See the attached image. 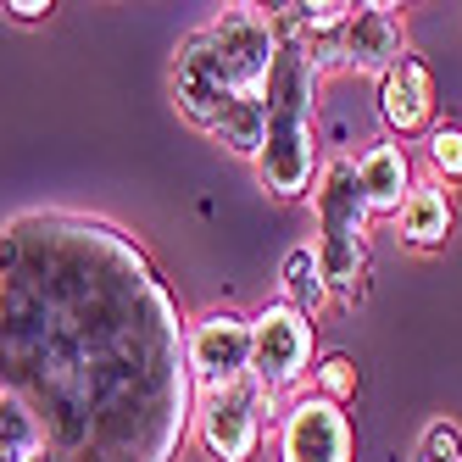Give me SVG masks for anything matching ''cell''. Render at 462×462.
Returning a JSON list of instances; mask_svg holds the SVG:
<instances>
[{"mask_svg":"<svg viewBox=\"0 0 462 462\" xmlns=\"http://www.w3.org/2000/svg\"><path fill=\"white\" fill-rule=\"evenodd\" d=\"M312 395H323V402L346 407L351 395H356V362H351L346 351H328V356H318V362H312Z\"/></svg>","mask_w":462,"mask_h":462,"instance_id":"17","label":"cell"},{"mask_svg":"<svg viewBox=\"0 0 462 462\" xmlns=\"http://www.w3.org/2000/svg\"><path fill=\"white\" fill-rule=\"evenodd\" d=\"M312 362H318V335H312V318H301L284 301H268L262 312H251V379L284 395L301 390L312 379Z\"/></svg>","mask_w":462,"mask_h":462,"instance_id":"5","label":"cell"},{"mask_svg":"<svg viewBox=\"0 0 462 462\" xmlns=\"http://www.w3.org/2000/svg\"><path fill=\"white\" fill-rule=\"evenodd\" d=\"M284 418V402L268 395L256 379H240L228 390L212 395H195V418H189V435L207 446L212 462H251L268 423Z\"/></svg>","mask_w":462,"mask_h":462,"instance_id":"4","label":"cell"},{"mask_svg":"<svg viewBox=\"0 0 462 462\" xmlns=\"http://www.w3.org/2000/svg\"><path fill=\"white\" fill-rule=\"evenodd\" d=\"M28 462H61V457H56V451H51V446H45V451H40V457H28Z\"/></svg>","mask_w":462,"mask_h":462,"instance_id":"21","label":"cell"},{"mask_svg":"<svg viewBox=\"0 0 462 462\" xmlns=\"http://www.w3.org/2000/svg\"><path fill=\"white\" fill-rule=\"evenodd\" d=\"M279 462H356L346 407L323 395H295L279 418Z\"/></svg>","mask_w":462,"mask_h":462,"instance_id":"9","label":"cell"},{"mask_svg":"<svg viewBox=\"0 0 462 462\" xmlns=\"http://www.w3.org/2000/svg\"><path fill=\"white\" fill-rule=\"evenodd\" d=\"M418 462H462V429H457L451 418H435V423H423Z\"/></svg>","mask_w":462,"mask_h":462,"instance_id":"19","label":"cell"},{"mask_svg":"<svg viewBox=\"0 0 462 462\" xmlns=\"http://www.w3.org/2000/svg\"><path fill=\"white\" fill-rule=\"evenodd\" d=\"M395 235H402V245H412V251H440L457 235V201H451V189L435 184V179H418L407 189L402 212H395Z\"/></svg>","mask_w":462,"mask_h":462,"instance_id":"13","label":"cell"},{"mask_svg":"<svg viewBox=\"0 0 462 462\" xmlns=\"http://www.w3.org/2000/svg\"><path fill=\"white\" fill-rule=\"evenodd\" d=\"M45 451V429L17 395H0V462H28Z\"/></svg>","mask_w":462,"mask_h":462,"instance_id":"16","label":"cell"},{"mask_svg":"<svg viewBox=\"0 0 462 462\" xmlns=\"http://www.w3.org/2000/svg\"><path fill=\"white\" fill-rule=\"evenodd\" d=\"M318 68L301 45L279 40V61L268 73V140L256 151V184L273 201H301L318 179Z\"/></svg>","mask_w":462,"mask_h":462,"instance_id":"2","label":"cell"},{"mask_svg":"<svg viewBox=\"0 0 462 462\" xmlns=\"http://www.w3.org/2000/svg\"><path fill=\"white\" fill-rule=\"evenodd\" d=\"M312 256L323 268L328 301L356 307L362 301V279H368V201L356 189V162L351 156H328L318 162L312 179Z\"/></svg>","mask_w":462,"mask_h":462,"instance_id":"3","label":"cell"},{"mask_svg":"<svg viewBox=\"0 0 462 462\" xmlns=\"http://www.w3.org/2000/svg\"><path fill=\"white\" fill-rule=\"evenodd\" d=\"M429 173L435 184H462V123H435L429 128Z\"/></svg>","mask_w":462,"mask_h":462,"instance_id":"18","label":"cell"},{"mask_svg":"<svg viewBox=\"0 0 462 462\" xmlns=\"http://www.w3.org/2000/svg\"><path fill=\"white\" fill-rule=\"evenodd\" d=\"M0 395L40 418L61 462H173L195 390L184 323L117 223L23 212L0 228Z\"/></svg>","mask_w":462,"mask_h":462,"instance_id":"1","label":"cell"},{"mask_svg":"<svg viewBox=\"0 0 462 462\" xmlns=\"http://www.w3.org/2000/svg\"><path fill=\"white\" fill-rule=\"evenodd\" d=\"M168 84H173L179 117H184L189 128H201V134H212V128L228 117V106L245 101V95L235 89V79L223 73V61H217V51H212V40H207V28H195V34L173 51Z\"/></svg>","mask_w":462,"mask_h":462,"instance_id":"8","label":"cell"},{"mask_svg":"<svg viewBox=\"0 0 462 462\" xmlns=\"http://www.w3.org/2000/svg\"><path fill=\"white\" fill-rule=\"evenodd\" d=\"M212 140H217L228 156L256 162L262 140H268V89H262V95H245V101H235V106H228V117L212 128Z\"/></svg>","mask_w":462,"mask_h":462,"instance_id":"14","label":"cell"},{"mask_svg":"<svg viewBox=\"0 0 462 462\" xmlns=\"http://www.w3.org/2000/svg\"><path fill=\"white\" fill-rule=\"evenodd\" d=\"M351 162H356V189H362V201H368V217H395V212H402L407 189L418 184L407 145L374 140V145H362Z\"/></svg>","mask_w":462,"mask_h":462,"instance_id":"12","label":"cell"},{"mask_svg":"<svg viewBox=\"0 0 462 462\" xmlns=\"http://www.w3.org/2000/svg\"><path fill=\"white\" fill-rule=\"evenodd\" d=\"M17 23H45L51 17V0H12V6H6Z\"/></svg>","mask_w":462,"mask_h":462,"instance_id":"20","label":"cell"},{"mask_svg":"<svg viewBox=\"0 0 462 462\" xmlns=\"http://www.w3.org/2000/svg\"><path fill=\"white\" fill-rule=\"evenodd\" d=\"M379 117L395 140H412L435 123V79H429L423 56H402L395 68L379 79Z\"/></svg>","mask_w":462,"mask_h":462,"instance_id":"11","label":"cell"},{"mask_svg":"<svg viewBox=\"0 0 462 462\" xmlns=\"http://www.w3.org/2000/svg\"><path fill=\"white\" fill-rule=\"evenodd\" d=\"M284 307H295L301 318H312L323 301H328V284H323V268H318V256L312 245H295L284 256V295H279Z\"/></svg>","mask_w":462,"mask_h":462,"instance_id":"15","label":"cell"},{"mask_svg":"<svg viewBox=\"0 0 462 462\" xmlns=\"http://www.w3.org/2000/svg\"><path fill=\"white\" fill-rule=\"evenodd\" d=\"M201 28H207V40H212L217 61H223V73L235 79L240 95H262V89H268V73H273V61H279V28H273L268 12L240 0V6L212 12V23H201Z\"/></svg>","mask_w":462,"mask_h":462,"instance_id":"7","label":"cell"},{"mask_svg":"<svg viewBox=\"0 0 462 462\" xmlns=\"http://www.w3.org/2000/svg\"><path fill=\"white\" fill-rule=\"evenodd\" d=\"M402 56H407V17H402V6H390V0L351 6V17L340 28V68L346 73L384 79Z\"/></svg>","mask_w":462,"mask_h":462,"instance_id":"10","label":"cell"},{"mask_svg":"<svg viewBox=\"0 0 462 462\" xmlns=\"http://www.w3.org/2000/svg\"><path fill=\"white\" fill-rule=\"evenodd\" d=\"M184 374L195 395H212L251 379V318L235 307H212L184 323Z\"/></svg>","mask_w":462,"mask_h":462,"instance_id":"6","label":"cell"}]
</instances>
